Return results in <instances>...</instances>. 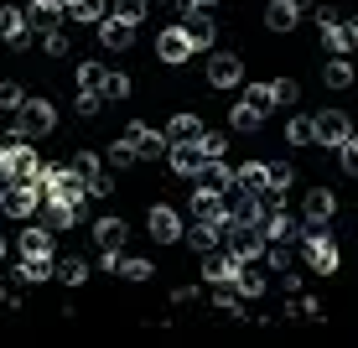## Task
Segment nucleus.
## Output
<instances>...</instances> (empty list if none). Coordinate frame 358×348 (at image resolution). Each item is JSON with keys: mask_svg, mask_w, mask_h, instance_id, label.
<instances>
[{"mask_svg": "<svg viewBox=\"0 0 358 348\" xmlns=\"http://www.w3.org/2000/svg\"><path fill=\"white\" fill-rule=\"evenodd\" d=\"M0 307H16V296H10V291H6V286H0Z\"/></svg>", "mask_w": 358, "mask_h": 348, "instance_id": "nucleus-56", "label": "nucleus"}, {"mask_svg": "<svg viewBox=\"0 0 358 348\" xmlns=\"http://www.w3.org/2000/svg\"><path fill=\"white\" fill-rule=\"evenodd\" d=\"M239 265H244V260L234 255V250H229V255H213V250H208V260H203V281H208V286H229L234 276H239Z\"/></svg>", "mask_w": 358, "mask_h": 348, "instance_id": "nucleus-19", "label": "nucleus"}, {"mask_svg": "<svg viewBox=\"0 0 358 348\" xmlns=\"http://www.w3.org/2000/svg\"><path fill=\"white\" fill-rule=\"evenodd\" d=\"M99 104H104V94H99V89H78V115H83V120H94Z\"/></svg>", "mask_w": 358, "mask_h": 348, "instance_id": "nucleus-44", "label": "nucleus"}, {"mask_svg": "<svg viewBox=\"0 0 358 348\" xmlns=\"http://www.w3.org/2000/svg\"><path fill=\"white\" fill-rule=\"evenodd\" d=\"M265 265L275 270V276H280V270H291V244L286 239H270L265 244Z\"/></svg>", "mask_w": 358, "mask_h": 348, "instance_id": "nucleus-37", "label": "nucleus"}, {"mask_svg": "<svg viewBox=\"0 0 358 348\" xmlns=\"http://www.w3.org/2000/svg\"><path fill=\"white\" fill-rule=\"evenodd\" d=\"M52 270H57V265H52V255H36V260H27V255H21L16 281H21V286H42L47 276H52Z\"/></svg>", "mask_w": 358, "mask_h": 348, "instance_id": "nucleus-25", "label": "nucleus"}, {"mask_svg": "<svg viewBox=\"0 0 358 348\" xmlns=\"http://www.w3.org/2000/svg\"><path fill=\"white\" fill-rule=\"evenodd\" d=\"M192 53H197V47H192L187 27H162V36H156V57H162L166 68H182Z\"/></svg>", "mask_w": 358, "mask_h": 348, "instance_id": "nucleus-5", "label": "nucleus"}, {"mask_svg": "<svg viewBox=\"0 0 358 348\" xmlns=\"http://www.w3.org/2000/svg\"><path fill=\"white\" fill-rule=\"evenodd\" d=\"M68 16H78V21H104V0H78Z\"/></svg>", "mask_w": 358, "mask_h": 348, "instance_id": "nucleus-46", "label": "nucleus"}, {"mask_svg": "<svg viewBox=\"0 0 358 348\" xmlns=\"http://www.w3.org/2000/svg\"><path fill=\"white\" fill-rule=\"evenodd\" d=\"M99 94H104V99H130V78L109 68V73H104V83H99Z\"/></svg>", "mask_w": 358, "mask_h": 348, "instance_id": "nucleus-38", "label": "nucleus"}, {"mask_svg": "<svg viewBox=\"0 0 358 348\" xmlns=\"http://www.w3.org/2000/svg\"><path fill=\"white\" fill-rule=\"evenodd\" d=\"M125 239H130L125 218H99V223H94V244H99V250L120 255V250H125Z\"/></svg>", "mask_w": 358, "mask_h": 348, "instance_id": "nucleus-21", "label": "nucleus"}, {"mask_svg": "<svg viewBox=\"0 0 358 348\" xmlns=\"http://www.w3.org/2000/svg\"><path fill=\"white\" fill-rule=\"evenodd\" d=\"M73 6H78V0H68V11H73Z\"/></svg>", "mask_w": 358, "mask_h": 348, "instance_id": "nucleus-59", "label": "nucleus"}, {"mask_svg": "<svg viewBox=\"0 0 358 348\" xmlns=\"http://www.w3.org/2000/svg\"><path fill=\"white\" fill-rule=\"evenodd\" d=\"M31 11H47V16H63L68 0H31Z\"/></svg>", "mask_w": 358, "mask_h": 348, "instance_id": "nucleus-51", "label": "nucleus"}, {"mask_svg": "<svg viewBox=\"0 0 358 348\" xmlns=\"http://www.w3.org/2000/svg\"><path fill=\"white\" fill-rule=\"evenodd\" d=\"M104 63H94V57H89V63H78V89H99V83H104Z\"/></svg>", "mask_w": 358, "mask_h": 348, "instance_id": "nucleus-40", "label": "nucleus"}, {"mask_svg": "<svg viewBox=\"0 0 358 348\" xmlns=\"http://www.w3.org/2000/svg\"><path fill=\"white\" fill-rule=\"evenodd\" d=\"M306 265H312V270H317V276H332V270H338V265H343V255H338V244H332V239H327V234H322V229H317V234H306Z\"/></svg>", "mask_w": 358, "mask_h": 348, "instance_id": "nucleus-11", "label": "nucleus"}, {"mask_svg": "<svg viewBox=\"0 0 358 348\" xmlns=\"http://www.w3.org/2000/svg\"><path fill=\"white\" fill-rule=\"evenodd\" d=\"M171 302H177V307H192V302H197V286H177V291H171Z\"/></svg>", "mask_w": 358, "mask_h": 348, "instance_id": "nucleus-52", "label": "nucleus"}, {"mask_svg": "<svg viewBox=\"0 0 358 348\" xmlns=\"http://www.w3.org/2000/svg\"><path fill=\"white\" fill-rule=\"evenodd\" d=\"M42 156L31 151V141H21V135H10V182H42Z\"/></svg>", "mask_w": 358, "mask_h": 348, "instance_id": "nucleus-8", "label": "nucleus"}, {"mask_svg": "<svg viewBox=\"0 0 358 348\" xmlns=\"http://www.w3.org/2000/svg\"><path fill=\"white\" fill-rule=\"evenodd\" d=\"M296 21H301V11H296L291 0H270V6H265V27L270 32H291Z\"/></svg>", "mask_w": 358, "mask_h": 348, "instance_id": "nucleus-27", "label": "nucleus"}, {"mask_svg": "<svg viewBox=\"0 0 358 348\" xmlns=\"http://www.w3.org/2000/svg\"><path fill=\"white\" fill-rule=\"evenodd\" d=\"M260 120H265V115H260L255 104H244V99L229 109V130H239V135H255V130H260Z\"/></svg>", "mask_w": 358, "mask_h": 348, "instance_id": "nucleus-30", "label": "nucleus"}, {"mask_svg": "<svg viewBox=\"0 0 358 348\" xmlns=\"http://www.w3.org/2000/svg\"><path fill=\"white\" fill-rule=\"evenodd\" d=\"M104 156H109V167H115V172H130L135 161H141V151H135V141H130V135H120V141L109 146Z\"/></svg>", "mask_w": 358, "mask_h": 348, "instance_id": "nucleus-34", "label": "nucleus"}, {"mask_svg": "<svg viewBox=\"0 0 358 348\" xmlns=\"http://www.w3.org/2000/svg\"><path fill=\"white\" fill-rule=\"evenodd\" d=\"M125 135L135 141L141 161H162V156H171V135H166V130H151V125H141V120H130Z\"/></svg>", "mask_w": 358, "mask_h": 348, "instance_id": "nucleus-6", "label": "nucleus"}, {"mask_svg": "<svg viewBox=\"0 0 358 348\" xmlns=\"http://www.w3.org/2000/svg\"><path fill=\"white\" fill-rule=\"evenodd\" d=\"M115 276H125V281H151L156 270H151V260H141V255H120Z\"/></svg>", "mask_w": 358, "mask_h": 348, "instance_id": "nucleus-36", "label": "nucleus"}, {"mask_svg": "<svg viewBox=\"0 0 358 348\" xmlns=\"http://www.w3.org/2000/svg\"><path fill=\"white\" fill-rule=\"evenodd\" d=\"M244 104H255L260 115L280 109V99H275V83H244Z\"/></svg>", "mask_w": 358, "mask_h": 348, "instance_id": "nucleus-32", "label": "nucleus"}, {"mask_svg": "<svg viewBox=\"0 0 358 348\" xmlns=\"http://www.w3.org/2000/svg\"><path fill=\"white\" fill-rule=\"evenodd\" d=\"M0 260H6V239H0Z\"/></svg>", "mask_w": 358, "mask_h": 348, "instance_id": "nucleus-58", "label": "nucleus"}, {"mask_svg": "<svg viewBox=\"0 0 358 348\" xmlns=\"http://www.w3.org/2000/svg\"><path fill=\"white\" fill-rule=\"evenodd\" d=\"M68 161H73V172H78L83 182H94V177H99V156H94V151H73Z\"/></svg>", "mask_w": 358, "mask_h": 348, "instance_id": "nucleus-41", "label": "nucleus"}, {"mask_svg": "<svg viewBox=\"0 0 358 348\" xmlns=\"http://www.w3.org/2000/svg\"><path fill=\"white\" fill-rule=\"evenodd\" d=\"M197 188L203 193H213V197H229L239 182H234V167H224V161H208L203 172H197Z\"/></svg>", "mask_w": 358, "mask_h": 348, "instance_id": "nucleus-18", "label": "nucleus"}, {"mask_svg": "<svg viewBox=\"0 0 358 348\" xmlns=\"http://www.w3.org/2000/svg\"><path fill=\"white\" fill-rule=\"evenodd\" d=\"M208 83H213V89H239L244 83V63L234 53H213L208 57Z\"/></svg>", "mask_w": 358, "mask_h": 348, "instance_id": "nucleus-14", "label": "nucleus"}, {"mask_svg": "<svg viewBox=\"0 0 358 348\" xmlns=\"http://www.w3.org/2000/svg\"><path fill=\"white\" fill-rule=\"evenodd\" d=\"M291 6L301 11V16H306V11H317V0H291Z\"/></svg>", "mask_w": 358, "mask_h": 348, "instance_id": "nucleus-55", "label": "nucleus"}, {"mask_svg": "<svg viewBox=\"0 0 358 348\" xmlns=\"http://www.w3.org/2000/svg\"><path fill=\"white\" fill-rule=\"evenodd\" d=\"M197 6H218V0H197Z\"/></svg>", "mask_w": 358, "mask_h": 348, "instance_id": "nucleus-57", "label": "nucleus"}, {"mask_svg": "<svg viewBox=\"0 0 358 348\" xmlns=\"http://www.w3.org/2000/svg\"><path fill=\"white\" fill-rule=\"evenodd\" d=\"M338 151H343V172H348V177H358V135H348Z\"/></svg>", "mask_w": 358, "mask_h": 348, "instance_id": "nucleus-47", "label": "nucleus"}, {"mask_svg": "<svg viewBox=\"0 0 358 348\" xmlns=\"http://www.w3.org/2000/svg\"><path fill=\"white\" fill-rule=\"evenodd\" d=\"M224 239H229V250L239 255L244 265H250V260H260V255H265V244H270L260 223H229V234H224Z\"/></svg>", "mask_w": 358, "mask_h": 348, "instance_id": "nucleus-4", "label": "nucleus"}, {"mask_svg": "<svg viewBox=\"0 0 358 348\" xmlns=\"http://www.w3.org/2000/svg\"><path fill=\"white\" fill-rule=\"evenodd\" d=\"M353 47H358V16L343 21V53H353Z\"/></svg>", "mask_w": 358, "mask_h": 348, "instance_id": "nucleus-50", "label": "nucleus"}, {"mask_svg": "<svg viewBox=\"0 0 358 348\" xmlns=\"http://www.w3.org/2000/svg\"><path fill=\"white\" fill-rule=\"evenodd\" d=\"M21 104H27V94H21V83H0V109H10V115H16Z\"/></svg>", "mask_w": 358, "mask_h": 348, "instance_id": "nucleus-45", "label": "nucleus"}, {"mask_svg": "<svg viewBox=\"0 0 358 348\" xmlns=\"http://www.w3.org/2000/svg\"><path fill=\"white\" fill-rule=\"evenodd\" d=\"M218 239H224V229H213V223H192V229H187V244H192L197 255L218 250Z\"/></svg>", "mask_w": 358, "mask_h": 348, "instance_id": "nucleus-35", "label": "nucleus"}, {"mask_svg": "<svg viewBox=\"0 0 358 348\" xmlns=\"http://www.w3.org/2000/svg\"><path fill=\"white\" fill-rule=\"evenodd\" d=\"M234 182H239V193H265L270 188V161H244L234 172Z\"/></svg>", "mask_w": 358, "mask_h": 348, "instance_id": "nucleus-24", "label": "nucleus"}, {"mask_svg": "<svg viewBox=\"0 0 358 348\" xmlns=\"http://www.w3.org/2000/svg\"><path fill=\"white\" fill-rule=\"evenodd\" d=\"M10 177V146H0V182Z\"/></svg>", "mask_w": 358, "mask_h": 348, "instance_id": "nucleus-54", "label": "nucleus"}, {"mask_svg": "<svg viewBox=\"0 0 358 348\" xmlns=\"http://www.w3.org/2000/svg\"><path fill=\"white\" fill-rule=\"evenodd\" d=\"M260 229H265V239H286V244H291V239H306V234H301V223L286 218V208H270Z\"/></svg>", "mask_w": 358, "mask_h": 348, "instance_id": "nucleus-23", "label": "nucleus"}, {"mask_svg": "<svg viewBox=\"0 0 358 348\" xmlns=\"http://www.w3.org/2000/svg\"><path fill=\"white\" fill-rule=\"evenodd\" d=\"M16 250L27 255V260H36V255H52V229H47L42 218H36V223L27 218V229L16 234Z\"/></svg>", "mask_w": 358, "mask_h": 348, "instance_id": "nucleus-17", "label": "nucleus"}, {"mask_svg": "<svg viewBox=\"0 0 358 348\" xmlns=\"http://www.w3.org/2000/svg\"><path fill=\"white\" fill-rule=\"evenodd\" d=\"M265 214H270V203L260 193H244L239 203H234V223H265Z\"/></svg>", "mask_w": 358, "mask_h": 348, "instance_id": "nucleus-28", "label": "nucleus"}, {"mask_svg": "<svg viewBox=\"0 0 358 348\" xmlns=\"http://www.w3.org/2000/svg\"><path fill=\"white\" fill-rule=\"evenodd\" d=\"M317 146H327V151H338L343 141L353 135V125H348V109H317Z\"/></svg>", "mask_w": 358, "mask_h": 348, "instance_id": "nucleus-7", "label": "nucleus"}, {"mask_svg": "<svg viewBox=\"0 0 358 348\" xmlns=\"http://www.w3.org/2000/svg\"><path fill=\"white\" fill-rule=\"evenodd\" d=\"M332 214H338V193H332V188H312V193L301 197V218L312 223V229L332 223Z\"/></svg>", "mask_w": 358, "mask_h": 348, "instance_id": "nucleus-13", "label": "nucleus"}, {"mask_svg": "<svg viewBox=\"0 0 358 348\" xmlns=\"http://www.w3.org/2000/svg\"><path fill=\"white\" fill-rule=\"evenodd\" d=\"M0 42H10L16 53H27L31 47V16L16 6H0Z\"/></svg>", "mask_w": 358, "mask_h": 348, "instance_id": "nucleus-10", "label": "nucleus"}, {"mask_svg": "<svg viewBox=\"0 0 358 348\" xmlns=\"http://www.w3.org/2000/svg\"><path fill=\"white\" fill-rule=\"evenodd\" d=\"M286 141L296 146V151L317 146V120H312V115H291V120H286Z\"/></svg>", "mask_w": 358, "mask_h": 348, "instance_id": "nucleus-26", "label": "nucleus"}, {"mask_svg": "<svg viewBox=\"0 0 358 348\" xmlns=\"http://www.w3.org/2000/svg\"><path fill=\"white\" fill-rule=\"evenodd\" d=\"M197 141H203V156H208V161H224L229 141H224V135H218V130H203V135H197Z\"/></svg>", "mask_w": 358, "mask_h": 348, "instance_id": "nucleus-42", "label": "nucleus"}, {"mask_svg": "<svg viewBox=\"0 0 358 348\" xmlns=\"http://www.w3.org/2000/svg\"><path fill=\"white\" fill-rule=\"evenodd\" d=\"M234 291H239V296H250V302H255V296H265V291H270V281H265V270H255V265H239V276H234Z\"/></svg>", "mask_w": 358, "mask_h": 348, "instance_id": "nucleus-29", "label": "nucleus"}, {"mask_svg": "<svg viewBox=\"0 0 358 348\" xmlns=\"http://www.w3.org/2000/svg\"><path fill=\"white\" fill-rule=\"evenodd\" d=\"M322 83H327V89H353V63H348V57H332V63L322 68Z\"/></svg>", "mask_w": 358, "mask_h": 348, "instance_id": "nucleus-33", "label": "nucleus"}, {"mask_svg": "<svg viewBox=\"0 0 358 348\" xmlns=\"http://www.w3.org/2000/svg\"><path fill=\"white\" fill-rule=\"evenodd\" d=\"M42 197H47V182H10V188H0V214L27 223L42 214Z\"/></svg>", "mask_w": 358, "mask_h": 348, "instance_id": "nucleus-2", "label": "nucleus"}, {"mask_svg": "<svg viewBox=\"0 0 358 348\" xmlns=\"http://www.w3.org/2000/svg\"><path fill=\"white\" fill-rule=\"evenodd\" d=\"M166 161H171V172H177V177H197V172L208 167V156H203V141H177Z\"/></svg>", "mask_w": 358, "mask_h": 348, "instance_id": "nucleus-15", "label": "nucleus"}, {"mask_svg": "<svg viewBox=\"0 0 358 348\" xmlns=\"http://www.w3.org/2000/svg\"><path fill=\"white\" fill-rule=\"evenodd\" d=\"M275 99H280V109H286V104H296V99H301V89H296L291 78H275Z\"/></svg>", "mask_w": 358, "mask_h": 348, "instance_id": "nucleus-48", "label": "nucleus"}, {"mask_svg": "<svg viewBox=\"0 0 358 348\" xmlns=\"http://www.w3.org/2000/svg\"><path fill=\"white\" fill-rule=\"evenodd\" d=\"M57 281L83 286V281H89V265H83V260H63V265H57Z\"/></svg>", "mask_w": 358, "mask_h": 348, "instance_id": "nucleus-43", "label": "nucleus"}, {"mask_svg": "<svg viewBox=\"0 0 358 348\" xmlns=\"http://www.w3.org/2000/svg\"><path fill=\"white\" fill-rule=\"evenodd\" d=\"M99 42H104L109 53H125V47L135 42V27H130V21H120L115 11H109V16L99 21Z\"/></svg>", "mask_w": 358, "mask_h": 348, "instance_id": "nucleus-20", "label": "nucleus"}, {"mask_svg": "<svg viewBox=\"0 0 358 348\" xmlns=\"http://www.w3.org/2000/svg\"><path fill=\"white\" fill-rule=\"evenodd\" d=\"M166 135H171V146H177V141H197V135H203V120H197L192 109H182V115H171Z\"/></svg>", "mask_w": 358, "mask_h": 348, "instance_id": "nucleus-31", "label": "nucleus"}, {"mask_svg": "<svg viewBox=\"0 0 358 348\" xmlns=\"http://www.w3.org/2000/svg\"><path fill=\"white\" fill-rule=\"evenodd\" d=\"M145 229H151L156 244H177L182 234H187V229H182V214H177V208H166V203H156L151 214H145Z\"/></svg>", "mask_w": 358, "mask_h": 348, "instance_id": "nucleus-9", "label": "nucleus"}, {"mask_svg": "<svg viewBox=\"0 0 358 348\" xmlns=\"http://www.w3.org/2000/svg\"><path fill=\"white\" fill-rule=\"evenodd\" d=\"M182 27H187V36H192V47H213V36H218V27H213V16H208V6H192L187 16H182Z\"/></svg>", "mask_w": 358, "mask_h": 348, "instance_id": "nucleus-22", "label": "nucleus"}, {"mask_svg": "<svg viewBox=\"0 0 358 348\" xmlns=\"http://www.w3.org/2000/svg\"><path fill=\"white\" fill-rule=\"evenodd\" d=\"M42 53H47V57H68V32L47 27V32H42Z\"/></svg>", "mask_w": 358, "mask_h": 348, "instance_id": "nucleus-39", "label": "nucleus"}, {"mask_svg": "<svg viewBox=\"0 0 358 348\" xmlns=\"http://www.w3.org/2000/svg\"><path fill=\"white\" fill-rule=\"evenodd\" d=\"M115 193V177H109V172H99V177L89 182V197H109Z\"/></svg>", "mask_w": 358, "mask_h": 348, "instance_id": "nucleus-49", "label": "nucleus"}, {"mask_svg": "<svg viewBox=\"0 0 358 348\" xmlns=\"http://www.w3.org/2000/svg\"><path fill=\"white\" fill-rule=\"evenodd\" d=\"M312 16H317V27H338V11H332V6H317Z\"/></svg>", "mask_w": 358, "mask_h": 348, "instance_id": "nucleus-53", "label": "nucleus"}, {"mask_svg": "<svg viewBox=\"0 0 358 348\" xmlns=\"http://www.w3.org/2000/svg\"><path fill=\"white\" fill-rule=\"evenodd\" d=\"M42 182H47V193H52V197H68V203H78V214H83V203H89V182L73 172V161H63V167H47Z\"/></svg>", "mask_w": 358, "mask_h": 348, "instance_id": "nucleus-3", "label": "nucleus"}, {"mask_svg": "<svg viewBox=\"0 0 358 348\" xmlns=\"http://www.w3.org/2000/svg\"><path fill=\"white\" fill-rule=\"evenodd\" d=\"M57 130V109L47 104V99H27V104L10 115V135H21V141H42V135Z\"/></svg>", "mask_w": 358, "mask_h": 348, "instance_id": "nucleus-1", "label": "nucleus"}, {"mask_svg": "<svg viewBox=\"0 0 358 348\" xmlns=\"http://www.w3.org/2000/svg\"><path fill=\"white\" fill-rule=\"evenodd\" d=\"M78 218H83V214H78V203H68V197H52V193L42 197V223H47V229H52V234L73 229V223H78Z\"/></svg>", "mask_w": 358, "mask_h": 348, "instance_id": "nucleus-16", "label": "nucleus"}, {"mask_svg": "<svg viewBox=\"0 0 358 348\" xmlns=\"http://www.w3.org/2000/svg\"><path fill=\"white\" fill-rule=\"evenodd\" d=\"M192 218H197V223H213V229H224V234H229L234 208H224V197H213V193L197 188V193H192Z\"/></svg>", "mask_w": 358, "mask_h": 348, "instance_id": "nucleus-12", "label": "nucleus"}]
</instances>
